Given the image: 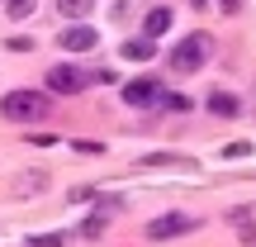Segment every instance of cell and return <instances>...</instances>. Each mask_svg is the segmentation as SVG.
Instances as JSON below:
<instances>
[{"instance_id": "cell-18", "label": "cell", "mask_w": 256, "mask_h": 247, "mask_svg": "<svg viewBox=\"0 0 256 247\" xmlns=\"http://www.w3.org/2000/svg\"><path fill=\"white\" fill-rule=\"evenodd\" d=\"M194 5H200V10H209V5H214V0H194Z\"/></svg>"}, {"instance_id": "cell-17", "label": "cell", "mask_w": 256, "mask_h": 247, "mask_svg": "<svg viewBox=\"0 0 256 247\" xmlns=\"http://www.w3.org/2000/svg\"><path fill=\"white\" fill-rule=\"evenodd\" d=\"M223 10H228V15H238V10H242V0H223Z\"/></svg>"}, {"instance_id": "cell-8", "label": "cell", "mask_w": 256, "mask_h": 247, "mask_svg": "<svg viewBox=\"0 0 256 247\" xmlns=\"http://www.w3.org/2000/svg\"><path fill=\"white\" fill-rule=\"evenodd\" d=\"M57 15L81 24V19H90V15H95V0H57Z\"/></svg>"}, {"instance_id": "cell-2", "label": "cell", "mask_w": 256, "mask_h": 247, "mask_svg": "<svg viewBox=\"0 0 256 247\" xmlns=\"http://www.w3.org/2000/svg\"><path fill=\"white\" fill-rule=\"evenodd\" d=\"M209 53H214V38L209 34H185L180 43H171L166 62H171V72H200V67L209 62Z\"/></svg>"}, {"instance_id": "cell-13", "label": "cell", "mask_w": 256, "mask_h": 247, "mask_svg": "<svg viewBox=\"0 0 256 247\" xmlns=\"http://www.w3.org/2000/svg\"><path fill=\"white\" fill-rule=\"evenodd\" d=\"M5 10L14 19H24V15H34V10H38V0H5Z\"/></svg>"}, {"instance_id": "cell-4", "label": "cell", "mask_w": 256, "mask_h": 247, "mask_svg": "<svg viewBox=\"0 0 256 247\" xmlns=\"http://www.w3.org/2000/svg\"><path fill=\"white\" fill-rule=\"evenodd\" d=\"M166 95H171V91H166L156 76H133V81L124 86V100L133 105V110H162Z\"/></svg>"}, {"instance_id": "cell-14", "label": "cell", "mask_w": 256, "mask_h": 247, "mask_svg": "<svg viewBox=\"0 0 256 247\" xmlns=\"http://www.w3.org/2000/svg\"><path fill=\"white\" fill-rule=\"evenodd\" d=\"M104 233V214H90V219L81 223V238H100Z\"/></svg>"}, {"instance_id": "cell-11", "label": "cell", "mask_w": 256, "mask_h": 247, "mask_svg": "<svg viewBox=\"0 0 256 247\" xmlns=\"http://www.w3.org/2000/svg\"><path fill=\"white\" fill-rule=\"evenodd\" d=\"M43 185H48V176H43V171H24V176H19V181H14V190H19V195H24V200H28V195H38V190H43Z\"/></svg>"}, {"instance_id": "cell-5", "label": "cell", "mask_w": 256, "mask_h": 247, "mask_svg": "<svg viewBox=\"0 0 256 247\" xmlns=\"http://www.w3.org/2000/svg\"><path fill=\"white\" fill-rule=\"evenodd\" d=\"M194 228H200V219H194V214L171 209V214H162V219L147 223V238H152V242H166V238H180V233H194Z\"/></svg>"}, {"instance_id": "cell-7", "label": "cell", "mask_w": 256, "mask_h": 247, "mask_svg": "<svg viewBox=\"0 0 256 247\" xmlns=\"http://www.w3.org/2000/svg\"><path fill=\"white\" fill-rule=\"evenodd\" d=\"M204 110H209V114H218V119H238V110H242V105H238V95L214 91L209 100H204Z\"/></svg>"}, {"instance_id": "cell-6", "label": "cell", "mask_w": 256, "mask_h": 247, "mask_svg": "<svg viewBox=\"0 0 256 247\" xmlns=\"http://www.w3.org/2000/svg\"><path fill=\"white\" fill-rule=\"evenodd\" d=\"M57 43H62L66 53H90V48L100 43V34H95L90 24H72V29L62 34V38H57Z\"/></svg>"}, {"instance_id": "cell-3", "label": "cell", "mask_w": 256, "mask_h": 247, "mask_svg": "<svg viewBox=\"0 0 256 247\" xmlns=\"http://www.w3.org/2000/svg\"><path fill=\"white\" fill-rule=\"evenodd\" d=\"M48 91L52 95H81L90 81H100V72H81V67H66V62H57V67H48Z\"/></svg>"}, {"instance_id": "cell-1", "label": "cell", "mask_w": 256, "mask_h": 247, "mask_svg": "<svg viewBox=\"0 0 256 247\" xmlns=\"http://www.w3.org/2000/svg\"><path fill=\"white\" fill-rule=\"evenodd\" d=\"M0 114L14 119V124H34V119H48L52 114V100H48V91H10L0 100Z\"/></svg>"}, {"instance_id": "cell-16", "label": "cell", "mask_w": 256, "mask_h": 247, "mask_svg": "<svg viewBox=\"0 0 256 247\" xmlns=\"http://www.w3.org/2000/svg\"><path fill=\"white\" fill-rule=\"evenodd\" d=\"M223 157H228V162H238V157H252V143H228V147H223Z\"/></svg>"}, {"instance_id": "cell-12", "label": "cell", "mask_w": 256, "mask_h": 247, "mask_svg": "<svg viewBox=\"0 0 256 247\" xmlns=\"http://www.w3.org/2000/svg\"><path fill=\"white\" fill-rule=\"evenodd\" d=\"M72 233H38V238H28V247H62Z\"/></svg>"}, {"instance_id": "cell-10", "label": "cell", "mask_w": 256, "mask_h": 247, "mask_svg": "<svg viewBox=\"0 0 256 247\" xmlns=\"http://www.w3.org/2000/svg\"><path fill=\"white\" fill-rule=\"evenodd\" d=\"M124 57H128V62H147V57H156V43H152V38H128V43H124Z\"/></svg>"}, {"instance_id": "cell-15", "label": "cell", "mask_w": 256, "mask_h": 247, "mask_svg": "<svg viewBox=\"0 0 256 247\" xmlns=\"http://www.w3.org/2000/svg\"><path fill=\"white\" fill-rule=\"evenodd\" d=\"M162 110H171V114H185V110H190V100H185V95H166V100H162Z\"/></svg>"}, {"instance_id": "cell-9", "label": "cell", "mask_w": 256, "mask_h": 247, "mask_svg": "<svg viewBox=\"0 0 256 247\" xmlns=\"http://www.w3.org/2000/svg\"><path fill=\"white\" fill-rule=\"evenodd\" d=\"M166 29H171V10H166V5L147 10V19H142V34H147V38H156V34H166Z\"/></svg>"}]
</instances>
